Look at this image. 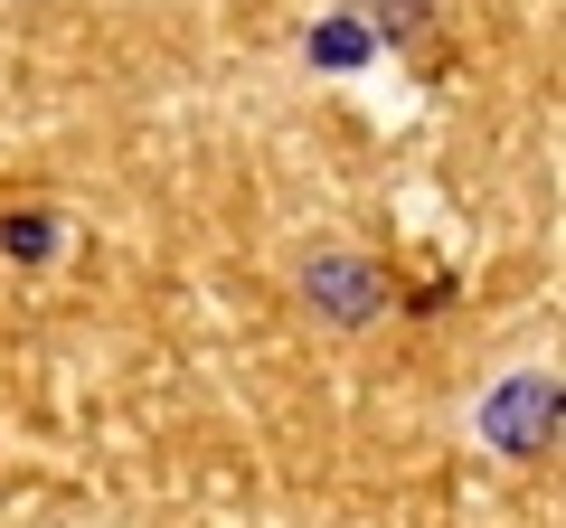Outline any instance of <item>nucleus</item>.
Here are the masks:
<instances>
[{"label": "nucleus", "mask_w": 566, "mask_h": 528, "mask_svg": "<svg viewBox=\"0 0 566 528\" xmlns=\"http://www.w3.org/2000/svg\"><path fill=\"white\" fill-rule=\"evenodd\" d=\"M303 293L322 303V321H378V274H368L359 255H312Z\"/></svg>", "instance_id": "obj_2"}, {"label": "nucleus", "mask_w": 566, "mask_h": 528, "mask_svg": "<svg viewBox=\"0 0 566 528\" xmlns=\"http://www.w3.org/2000/svg\"><path fill=\"white\" fill-rule=\"evenodd\" d=\"M312 66H368V29L359 20H322L312 29Z\"/></svg>", "instance_id": "obj_3"}, {"label": "nucleus", "mask_w": 566, "mask_h": 528, "mask_svg": "<svg viewBox=\"0 0 566 528\" xmlns=\"http://www.w3.org/2000/svg\"><path fill=\"white\" fill-rule=\"evenodd\" d=\"M547 434H557V378H501L482 397V444L491 453H547Z\"/></svg>", "instance_id": "obj_1"}, {"label": "nucleus", "mask_w": 566, "mask_h": 528, "mask_svg": "<svg viewBox=\"0 0 566 528\" xmlns=\"http://www.w3.org/2000/svg\"><path fill=\"white\" fill-rule=\"evenodd\" d=\"M0 255L48 264V255H57V218H0Z\"/></svg>", "instance_id": "obj_4"}]
</instances>
